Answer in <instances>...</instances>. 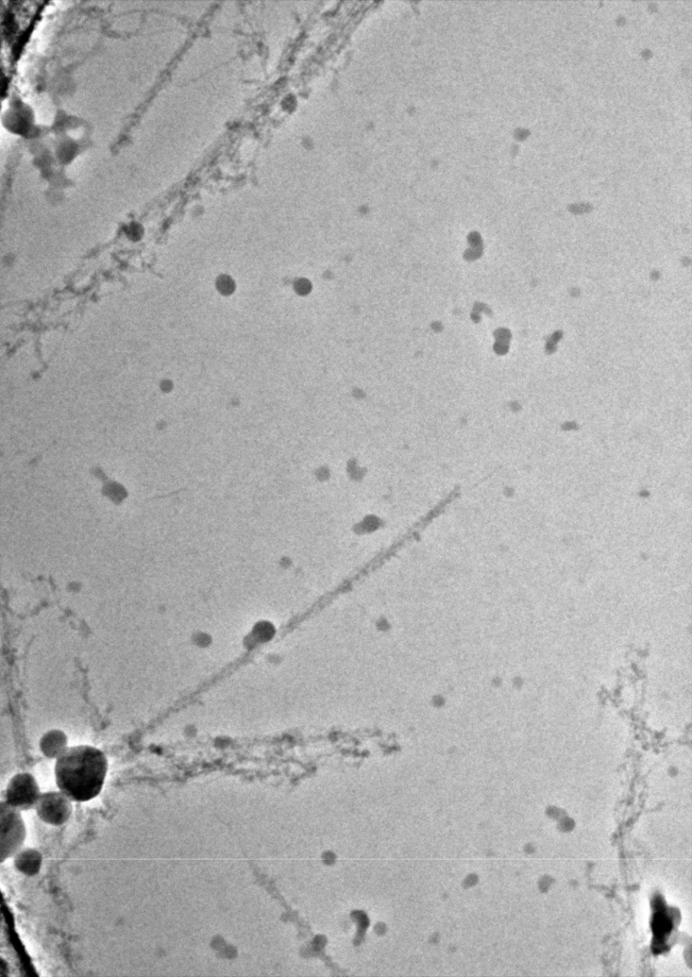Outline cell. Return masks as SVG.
Wrapping results in <instances>:
<instances>
[{"mask_svg":"<svg viewBox=\"0 0 692 977\" xmlns=\"http://www.w3.org/2000/svg\"><path fill=\"white\" fill-rule=\"evenodd\" d=\"M108 771L106 754L93 747L67 748L58 758V787L74 802H88L103 790Z\"/></svg>","mask_w":692,"mask_h":977,"instance_id":"cell-1","label":"cell"},{"mask_svg":"<svg viewBox=\"0 0 692 977\" xmlns=\"http://www.w3.org/2000/svg\"><path fill=\"white\" fill-rule=\"evenodd\" d=\"M0 862L18 853L24 844L27 832L21 811L8 805L0 803Z\"/></svg>","mask_w":692,"mask_h":977,"instance_id":"cell-2","label":"cell"},{"mask_svg":"<svg viewBox=\"0 0 692 977\" xmlns=\"http://www.w3.org/2000/svg\"><path fill=\"white\" fill-rule=\"evenodd\" d=\"M41 795L35 777L30 773H20L9 782L5 791V801L16 810L27 812L36 807Z\"/></svg>","mask_w":692,"mask_h":977,"instance_id":"cell-3","label":"cell"},{"mask_svg":"<svg viewBox=\"0 0 692 977\" xmlns=\"http://www.w3.org/2000/svg\"><path fill=\"white\" fill-rule=\"evenodd\" d=\"M41 820L48 824L61 825L69 821L73 813L72 800L62 791H48L41 795L36 805Z\"/></svg>","mask_w":692,"mask_h":977,"instance_id":"cell-4","label":"cell"},{"mask_svg":"<svg viewBox=\"0 0 692 977\" xmlns=\"http://www.w3.org/2000/svg\"><path fill=\"white\" fill-rule=\"evenodd\" d=\"M42 853L33 849H22L14 856V865L16 870L27 876L39 874L42 870Z\"/></svg>","mask_w":692,"mask_h":977,"instance_id":"cell-5","label":"cell"},{"mask_svg":"<svg viewBox=\"0 0 692 977\" xmlns=\"http://www.w3.org/2000/svg\"><path fill=\"white\" fill-rule=\"evenodd\" d=\"M66 745V736L59 730L48 732L41 740V749L46 757L50 758V759H54V758L57 759V758L67 749Z\"/></svg>","mask_w":692,"mask_h":977,"instance_id":"cell-6","label":"cell"},{"mask_svg":"<svg viewBox=\"0 0 692 977\" xmlns=\"http://www.w3.org/2000/svg\"><path fill=\"white\" fill-rule=\"evenodd\" d=\"M653 929L656 935L660 936L665 935L671 929V922L663 915L656 916L653 923Z\"/></svg>","mask_w":692,"mask_h":977,"instance_id":"cell-7","label":"cell"}]
</instances>
